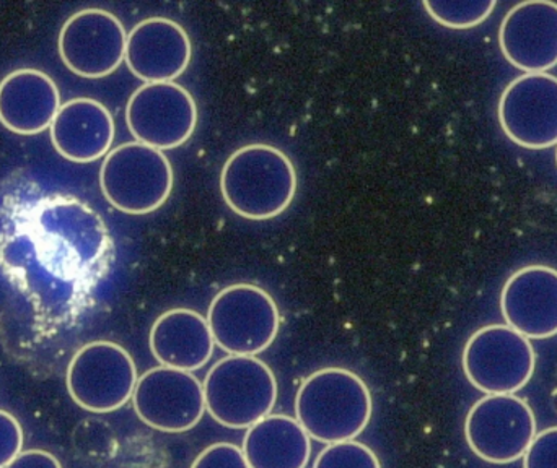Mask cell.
<instances>
[{"label": "cell", "mask_w": 557, "mask_h": 468, "mask_svg": "<svg viewBox=\"0 0 557 468\" xmlns=\"http://www.w3.org/2000/svg\"><path fill=\"white\" fill-rule=\"evenodd\" d=\"M221 192L234 214L247 220H271L290 207L297 192V172L277 147L251 143L225 162Z\"/></svg>", "instance_id": "6da1fadb"}, {"label": "cell", "mask_w": 557, "mask_h": 468, "mask_svg": "<svg viewBox=\"0 0 557 468\" xmlns=\"http://www.w3.org/2000/svg\"><path fill=\"white\" fill-rule=\"evenodd\" d=\"M370 389L343 368H324L301 382L295 397V418L308 437L324 444L354 441L370 423Z\"/></svg>", "instance_id": "7a4b0ae2"}, {"label": "cell", "mask_w": 557, "mask_h": 468, "mask_svg": "<svg viewBox=\"0 0 557 468\" xmlns=\"http://www.w3.org/2000/svg\"><path fill=\"white\" fill-rule=\"evenodd\" d=\"M206 410L222 427L248 430L273 412L277 381L257 356L231 355L212 366L205 382Z\"/></svg>", "instance_id": "3957f363"}, {"label": "cell", "mask_w": 557, "mask_h": 468, "mask_svg": "<svg viewBox=\"0 0 557 468\" xmlns=\"http://www.w3.org/2000/svg\"><path fill=\"white\" fill-rule=\"evenodd\" d=\"M172 163L165 153L140 142H127L104 156L100 188L116 211L147 215L159 211L173 191Z\"/></svg>", "instance_id": "277c9868"}, {"label": "cell", "mask_w": 557, "mask_h": 468, "mask_svg": "<svg viewBox=\"0 0 557 468\" xmlns=\"http://www.w3.org/2000/svg\"><path fill=\"white\" fill-rule=\"evenodd\" d=\"M206 319L215 345L240 356H255L270 349L281 327L276 301L251 283L231 284L219 291Z\"/></svg>", "instance_id": "5b68a950"}, {"label": "cell", "mask_w": 557, "mask_h": 468, "mask_svg": "<svg viewBox=\"0 0 557 468\" xmlns=\"http://www.w3.org/2000/svg\"><path fill=\"white\" fill-rule=\"evenodd\" d=\"M137 368L123 346L97 340L82 346L67 366L65 384L72 401L91 414H111L133 399Z\"/></svg>", "instance_id": "8992f818"}, {"label": "cell", "mask_w": 557, "mask_h": 468, "mask_svg": "<svg viewBox=\"0 0 557 468\" xmlns=\"http://www.w3.org/2000/svg\"><path fill=\"white\" fill-rule=\"evenodd\" d=\"M535 366L532 343L507 324L481 327L465 345V375L487 395L522 391L533 378Z\"/></svg>", "instance_id": "52a82bcc"}, {"label": "cell", "mask_w": 557, "mask_h": 468, "mask_svg": "<svg viewBox=\"0 0 557 468\" xmlns=\"http://www.w3.org/2000/svg\"><path fill=\"white\" fill-rule=\"evenodd\" d=\"M465 437L480 459L497 466L517 463L535 440V414L517 395H486L468 412Z\"/></svg>", "instance_id": "ba28073f"}, {"label": "cell", "mask_w": 557, "mask_h": 468, "mask_svg": "<svg viewBox=\"0 0 557 468\" xmlns=\"http://www.w3.org/2000/svg\"><path fill=\"white\" fill-rule=\"evenodd\" d=\"M126 123L136 142L160 150L185 146L198 126L195 98L175 81L146 84L127 101Z\"/></svg>", "instance_id": "9c48e42d"}, {"label": "cell", "mask_w": 557, "mask_h": 468, "mask_svg": "<svg viewBox=\"0 0 557 468\" xmlns=\"http://www.w3.org/2000/svg\"><path fill=\"white\" fill-rule=\"evenodd\" d=\"M133 404L147 427L162 433H185L205 417V388L193 372L159 366L137 379Z\"/></svg>", "instance_id": "30bf717a"}, {"label": "cell", "mask_w": 557, "mask_h": 468, "mask_svg": "<svg viewBox=\"0 0 557 468\" xmlns=\"http://www.w3.org/2000/svg\"><path fill=\"white\" fill-rule=\"evenodd\" d=\"M127 35L116 15L101 9L74 13L59 33V55L78 77L103 78L126 58Z\"/></svg>", "instance_id": "8fae6325"}, {"label": "cell", "mask_w": 557, "mask_h": 468, "mask_svg": "<svg viewBox=\"0 0 557 468\" xmlns=\"http://www.w3.org/2000/svg\"><path fill=\"white\" fill-rule=\"evenodd\" d=\"M497 113L500 127L517 146L529 150L557 146V77H517L504 90Z\"/></svg>", "instance_id": "7c38bea8"}, {"label": "cell", "mask_w": 557, "mask_h": 468, "mask_svg": "<svg viewBox=\"0 0 557 468\" xmlns=\"http://www.w3.org/2000/svg\"><path fill=\"white\" fill-rule=\"evenodd\" d=\"M507 62L525 74H548L557 65V3L522 2L513 7L499 29Z\"/></svg>", "instance_id": "4fadbf2b"}, {"label": "cell", "mask_w": 557, "mask_h": 468, "mask_svg": "<svg viewBox=\"0 0 557 468\" xmlns=\"http://www.w3.org/2000/svg\"><path fill=\"white\" fill-rule=\"evenodd\" d=\"M191 55V39L186 29L175 20L153 16L131 29L124 61L140 80L162 84L182 77Z\"/></svg>", "instance_id": "5bb4252c"}, {"label": "cell", "mask_w": 557, "mask_h": 468, "mask_svg": "<svg viewBox=\"0 0 557 468\" xmlns=\"http://www.w3.org/2000/svg\"><path fill=\"white\" fill-rule=\"evenodd\" d=\"M507 326L527 339L557 336V270L529 265L510 275L500 294Z\"/></svg>", "instance_id": "9a60e30c"}, {"label": "cell", "mask_w": 557, "mask_h": 468, "mask_svg": "<svg viewBox=\"0 0 557 468\" xmlns=\"http://www.w3.org/2000/svg\"><path fill=\"white\" fill-rule=\"evenodd\" d=\"M61 106L58 85L45 72L18 68L0 81V124L10 132H45Z\"/></svg>", "instance_id": "2e32d148"}, {"label": "cell", "mask_w": 557, "mask_h": 468, "mask_svg": "<svg viewBox=\"0 0 557 468\" xmlns=\"http://www.w3.org/2000/svg\"><path fill=\"white\" fill-rule=\"evenodd\" d=\"M49 129L55 152L74 163L107 156L116 132L108 107L91 98H75L62 104Z\"/></svg>", "instance_id": "e0dca14e"}, {"label": "cell", "mask_w": 557, "mask_h": 468, "mask_svg": "<svg viewBox=\"0 0 557 468\" xmlns=\"http://www.w3.org/2000/svg\"><path fill=\"white\" fill-rule=\"evenodd\" d=\"M149 343L160 365L189 372L208 365L215 345L208 319L183 307L166 311L153 322Z\"/></svg>", "instance_id": "ac0fdd59"}, {"label": "cell", "mask_w": 557, "mask_h": 468, "mask_svg": "<svg viewBox=\"0 0 557 468\" xmlns=\"http://www.w3.org/2000/svg\"><path fill=\"white\" fill-rule=\"evenodd\" d=\"M242 451L251 468H305L311 443L297 418L268 415L248 428Z\"/></svg>", "instance_id": "d6986e66"}, {"label": "cell", "mask_w": 557, "mask_h": 468, "mask_svg": "<svg viewBox=\"0 0 557 468\" xmlns=\"http://www.w3.org/2000/svg\"><path fill=\"white\" fill-rule=\"evenodd\" d=\"M424 9L429 15L451 29H468L481 25L490 18L496 9V2H444V0H425Z\"/></svg>", "instance_id": "ffe728a7"}, {"label": "cell", "mask_w": 557, "mask_h": 468, "mask_svg": "<svg viewBox=\"0 0 557 468\" xmlns=\"http://www.w3.org/2000/svg\"><path fill=\"white\" fill-rule=\"evenodd\" d=\"M313 468H382L379 457L366 444L344 441L324 447Z\"/></svg>", "instance_id": "44dd1931"}, {"label": "cell", "mask_w": 557, "mask_h": 468, "mask_svg": "<svg viewBox=\"0 0 557 468\" xmlns=\"http://www.w3.org/2000/svg\"><path fill=\"white\" fill-rule=\"evenodd\" d=\"M191 468H251L242 447L235 444L218 443L202 451Z\"/></svg>", "instance_id": "7402d4cb"}, {"label": "cell", "mask_w": 557, "mask_h": 468, "mask_svg": "<svg viewBox=\"0 0 557 468\" xmlns=\"http://www.w3.org/2000/svg\"><path fill=\"white\" fill-rule=\"evenodd\" d=\"M523 468H557V427L536 433L523 456Z\"/></svg>", "instance_id": "603a6c76"}, {"label": "cell", "mask_w": 557, "mask_h": 468, "mask_svg": "<svg viewBox=\"0 0 557 468\" xmlns=\"http://www.w3.org/2000/svg\"><path fill=\"white\" fill-rule=\"evenodd\" d=\"M22 450V425L9 412L0 410V468L9 466Z\"/></svg>", "instance_id": "cb8c5ba5"}, {"label": "cell", "mask_w": 557, "mask_h": 468, "mask_svg": "<svg viewBox=\"0 0 557 468\" xmlns=\"http://www.w3.org/2000/svg\"><path fill=\"white\" fill-rule=\"evenodd\" d=\"M5 468H62L61 463L46 451H22Z\"/></svg>", "instance_id": "d4e9b609"}, {"label": "cell", "mask_w": 557, "mask_h": 468, "mask_svg": "<svg viewBox=\"0 0 557 468\" xmlns=\"http://www.w3.org/2000/svg\"><path fill=\"white\" fill-rule=\"evenodd\" d=\"M556 162H557V149H556Z\"/></svg>", "instance_id": "484cf974"}]
</instances>
